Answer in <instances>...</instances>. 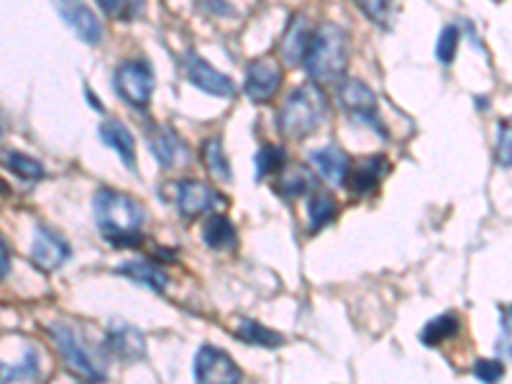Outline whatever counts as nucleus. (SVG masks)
I'll return each instance as SVG.
<instances>
[{
	"label": "nucleus",
	"mask_w": 512,
	"mask_h": 384,
	"mask_svg": "<svg viewBox=\"0 0 512 384\" xmlns=\"http://www.w3.org/2000/svg\"><path fill=\"white\" fill-rule=\"evenodd\" d=\"M0 372H3V382H24V379H36V374H39V367H36V354L34 351H29L24 364H18V367H11V369H8V364H3Z\"/></svg>",
	"instance_id": "c85d7f7f"
},
{
	"label": "nucleus",
	"mask_w": 512,
	"mask_h": 384,
	"mask_svg": "<svg viewBox=\"0 0 512 384\" xmlns=\"http://www.w3.org/2000/svg\"><path fill=\"white\" fill-rule=\"evenodd\" d=\"M149 149L164 169H182L192 162L190 146L167 126L149 128Z\"/></svg>",
	"instance_id": "1a4fd4ad"
},
{
	"label": "nucleus",
	"mask_w": 512,
	"mask_h": 384,
	"mask_svg": "<svg viewBox=\"0 0 512 384\" xmlns=\"http://www.w3.org/2000/svg\"><path fill=\"white\" fill-rule=\"evenodd\" d=\"M216 203H221V195L213 187L203 185V182L182 180L175 185V205L180 210V216L187 218V221L213 210Z\"/></svg>",
	"instance_id": "9d476101"
},
{
	"label": "nucleus",
	"mask_w": 512,
	"mask_h": 384,
	"mask_svg": "<svg viewBox=\"0 0 512 384\" xmlns=\"http://www.w3.org/2000/svg\"><path fill=\"white\" fill-rule=\"evenodd\" d=\"M182 70H185L187 80L198 90H203V93L216 95V98H233L236 95V85L221 70H216L213 64L198 57V54H187L182 59Z\"/></svg>",
	"instance_id": "423d86ee"
},
{
	"label": "nucleus",
	"mask_w": 512,
	"mask_h": 384,
	"mask_svg": "<svg viewBox=\"0 0 512 384\" xmlns=\"http://www.w3.org/2000/svg\"><path fill=\"white\" fill-rule=\"evenodd\" d=\"M118 272L126 274V277H131V280L139 282V285H146L149 290H154V292H164L169 285L167 272H162V269H159L154 262H144V259H136V262L123 264Z\"/></svg>",
	"instance_id": "412c9836"
},
{
	"label": "nucleus",
	"mask_w": 512,
	"mask_h": 384,
	"mask_svg": "<svg viewBox=\"0 0 512 384\" xmlns=\"http://www.w3.org/2000/svg\"><path fill=\"white\" fill-rule=\"evenodd\" d=\"M308 216H310V233H318L333 223V218L338 216V203L328 195V192H313V200L308 205Z\"/></svg>",
	"instance_id": "5701e85b"
},
{
	"label": "nucleus",
	"mask_w": 512,
	"mask_h": 384,
	"mask_svg": "<svg viewBox=\"0 0 512 384\" xmlns=\"http://www.w3.org/2000/svg\"><path fill=\"white\" fill-rule=\"evenodd\" d=\"M98 6L103 8V13H108L111 18H118L128 11L131 0H98Z\"/></svg>",
	"instance_id": "72a5a7b5"
},
{
	"label": "nucleus",
	"mask_w": 512,
	"mask_h": 384,
	"mask_svg": "<svg viewBox=\"0 0 512 384\" xmlns=\"http://www.w3.org/2000/svg\"><path fill=\"white\" fill-rule=\"evenodd\" d=\"M6 167L11 169L13 175L21 177V180H29V182H36L44 177V167H41L36 159L26 157V154H18V152H6Z\"/></svg>",
	"instance_id": "bb28decb"
},
{
	"label": "nucleus",
	"mask_w": 512,
	"mask_h": 384,
	"mask_svg": "<svg viewBox=\"0 0 512 384\" xmlns=\"http://www.w3.org/2000/svg\"><path fill=\"white\" fill-rule=\"evenodd\" d=\"M310 41H313V31H310L308 18L305 16H292L290 26L285 29L280 41V57L285 64H300L305 62Z\"/></svg>",
	"instance_id": "4468645a"
},
{
	"label": "nucleus",
	"mask_w": 512,
	"mask_h": 384,
	"mask_svg": "<svg viewBox=\"0 0 512 384\" xmlns=\"http://www.w3.org/2000/svg\"><path fill=\"white\" fill-rule=\"evenodd\" d=\"M497 162L502 167H512V118L500 123V131H497Z\"/></svg>",
	"instance_id": "c756f323"
},
{
	"label": "nucleus",
	"mask_w": 512,
	"mask_h": 384,
	"mask_svg": "<svg viewBox=\"0 0 512 384\" xmlns=\"http://www.w3.org/2000/svg\"><path fill=\"white\" fill-rule=\"evenodd\" d=\"M474 374L482 382H497V379L505 377V364L495 359H479L477 367H474Z\"/></svg>",
	"instance_id": "2f4dec72"
},
{
	"label": "nucleus",
	"mask_w": 512,
	"mask_h": 384,
	"mask_svg": "<svg viewBox=\"0 0 512 384\" xmlns=\"http://www.w3.org/2000/svg\"><path fill=\"white\" fill-rule=\"evenodd\" d=\"M195 379L203 384H233L241 379V369L231 361L226 351L216 349V346H203L195 356V367H192Z\"/></svg>",
	"instance_id": "0eeeda50"
},
{
	"label": "nucleus",
	"mask_w": 512,
	"mask_h": 384,
	"mask_svg": "<svg viewBox=\"0 0 512 384\" xmlns=\"http://www.w3.org/2000/svg\"><path fill=\"white\" fill-rule=\"evenodd\" d=\"M200 157H203V164L210 175L218 177V180L223 182L231 180V164H228L226 152H223V141L218 139V136H210V139L205 141Z\"/></svg>",
	"instance_id": "b1692460"
},
{
	"label": "nucleus",
	"mask_w": 512,
	"mask_h": 384,
	"mask_svg": "<svg viewBox=\"0 0 512 384\" xmlns=\"http://www.w3.org/2000/svg\"><path fill=\"white\" fill-rule=\"evenodd\" d=\"M203 241L208 249L228 251L239 244V233H236V226L226 216H216L213 213L203 226Z\"/></svg>",
	"instance_id": "6ab92c4d"
},
{
	"label": "nucleus",
	"mask_w": 512,
	"mask_h": 384,
	"mask_svg": "<svg viewBox=\"0 0 512 384\" xmlns=\"http://www.w3.org/2000/svg\"><path fill=\"white\" fill-rule=\"evenodd\" d=\"M116 93L134 108H146L154 93V75L146 62H123L113 77Z\"/></svg>",
	"instance_id": "39448f33"
},
{
	"label": "nucleus",
	"mask_w": 512,
	"mask_h": 384,
	"mask_svg": "<svg viewBox=\"0 0 512 384\" xmlns=\"http://www.w3.org/2000/svg\"><path fill=\"white\" fill-rule=\"evenodd\" d=\"M236 336H239L241 341H246V344H251V346H267V349H274V346L285 344V338H282V333L269 331V328H264L262 323H256V320H251V318H241L239 320Z\"/></svg>",
	"instance_id": "4be33fe9"
},
{
	"label": "nucleus",
	"mask_w": 512,
	"mask_h": 384,
	"mask_svg": "<svg viewBox=\"0 0 512 384\" xmlns=\"http://www.w3.org/2000/svg\"><path fill=\"white\" fill-rule=\"evenodd\" d=\"M95 223L103 231V236L116 246H139L141 226H144V208L134 198L123 192L103 190L95 192L93 198Z\"/></svg>",
	"instance_id": "f257e3e1"
},
{
	"label": "nucleus",
	"mask_w": 512,
	"mask_h": 384,
	"mask_svg": "<svg viewBox=\"0 0 512 384\" xmlns=\"http://www.w3.org/2000/svg\"><path fill=\"white\" fill-rule=\"evenodd\" d=\"M108 346H111V351L118 356V359L134 361L139 359V356H144V336H141L136 328L123 326V323L121 326L111 328Z\"/></svg>",
	"instance_id": "aec40b11"
},
{
	"label": "nucleus",
	"mask_w": 512,
	"mask_h": 384,
	"mask_svg": "<svg viewBox=\"0 0 512 384\" xmlns=\"http://www.w3.org/2000/svg\"><path fill=\"white\" fill-rule=\"evenodd\" d=\"M310 162H313L315 172H318L328 185H346L351 175V162L346 157L344 149L338 146H323L318 152L310 154Z\"/></svg>",
	"instance_id": "ddd939ff"
},
{
	"label": "nucleus",
	"mask_w": 512,
	"mask_h": 384,
	"mask_svg": "<svg viewBox=\"0 0 512 384\" xmlns=\"http://www.w3.org/2000/svg\"><path fill=\"white\" fill-rule=\"evenodd\" d=\"M303 64L313 80H338L349 64V36H346V31L336 24L318 26L313 31V41H310Z\"/></svg>",
	"instance_id": "f03ea898"
},
{
	"label": "nucleus",
	"mask_w": 512,
	"mask_h": 384,
	"mask_svg": "<svg viewBox=\"0 0 512 384\" xmlns=\"http://www.w3.org/2000/svg\"><path fill=\"white\" fill-rule=\"evenodd\" d=\"M500 354L512 359V308L505 310V320H502V338H500Z\"/></svg>",
	"instance_id": "473e14b6"
},
{
	"label": "nucleus",
	"mask_w": 512,
	"mask_h": 384,
	"mask_svg": "<svg viewBox=\"0 0 512 384\" xmlns=\"http://www.w3.org/2000/svg\"><path fill=\"white\" fill-rule=\"evenodd\" d=\"M387 169H390V164H387V159L382 154H372V157L361 159L359 167L349 175L351 192L354 195H367V192L377 190L382 177L387 175Z\"/></svg>",
	"instance_id": "f3484780"
},
{
	"label": "nucleus",
	"mask_w": 512,
	"mask_h": 384,
	"mask_svg": "<svg viewBox=\"0 0 512 384\" xmlns=\"http://www.w3.org/2000/svg\"><path fill=\"white\" fill-rule=\"evenodd\" d=\"M100 141L105 146H111L128 169H136V141L134 134L126 128V123H121L118 118H108L100 126Z\"/></svg>",
	"instance_id": "2eb2a0df"
},
{
	"label": "nucleus",
	"mask_w": 512,
	"mask_h": 384,
	"mask_svg": "<svg viewBox=\"0 0 512 384\" xmlns=\"http://www.w3.org/2000/svg\"><path fill=\"white\" fill-rule=\"evenodd\" d=\"M354 3L374 24H384L390 16V0H354Z\"/></svg>",
	"instance_id": "7c9ffc66"
},
{
	"label": "nucleus",
	"mask_w": 512,
	"mask_h": 384,
	"mask_svg": "<svg viewBox=\"0 0 512 384\" xmlns=\"http://www.w3.org/2000/svg\"><path fill=\"white\" fill-rule=\"evenodd\" d=\"M70 256H72V249L67 241L59 239L57 233L49 231V228H36L29 259L41 269V272H54V269L62 267Z\"/></svg>",
	"instance_id": "9b49d317"
},
{
	"label": "nucleus",
	"mask_w": 512,
	"mask_h": 384,
	"mask_svg": "<svg viewBox=\"0 0 512 384\" xmlns=\"http://www.w3.org/2000/svg\"><path fill=\"white\" fill-rule=\"evenodd\" d=\"M459 328L461 323L454 313L438 315V318L428 320V326H425L423 333H420V341H423L425 346H438L443 344V341H448L451 336H456Z\"/></svg>",
	"instance_id": "393cba45"
},
{
	"label": "nucleus",
	"mask_w": 512,
	"mask_h": 384,
	"mask_svg": "<svg viewBox=\"0 0 512 384\" xmlns=\"http://www.w3.org/2000/svg\"><path fill=\"white\" fill-rule=\"evenodd\" d=\"M338 103L364 121H377V95L359 80H341L336 88ZM379 123V121H377Z\"/></svg>",
	"instance_id": "f8f14e48"
},
{
	"label": "nucleus",
	"mask_w": 512,
	"mask_h": 384,
	"mask_svg": "<svg viewBox=\"0 0 512 384\" xmlns=\"http://www.w3.org/2000/svg\"><path fill=\"white\" fill-rule=\"evenodd\" d=\"M274 190L280 192L285 200H295L305 195V192L318 190V177L305 164H290V167H282L280 180H277Z\"/></svg>",
	"instance_id": "dca6fc26"
},
{
	"label": "nucleus",
	"mask_w": 512,
	"mask_h": 384,
	"mask_svg": "<svg viewBox=\"0 0 512 384\" xmlns=\"http://www.w3.org/2000/svg\"><path fill=\"white\" fill-rule=\"evenodd\" d=\"M8 272H11V256H8V244L3 241V280L8 277Z\"/></svg>",
	"instance_id": "f704fd0d"
},
{
	"label": "nucleus",
	"mask_w": 512,
	"mask_h": 384,
	"mask_svg": "<svg viewBox=\"0 0 512 384\" xmlns=\"http://www.w3.org/2000/svg\"><path fill=\"white\" fill-rule=\"evenodd\" d=\"M254 167H256V180H264L269 175H280L282 167H285V152H282L280 146L264 144L254 157Z\"/></svg>",
	"instance_id": "a878e982"
},
{
	"label": "nucleus",
	"mask_w": 512,
	"mask_h": 384,
	"mask_svg": "<svg viewBox=\"0 0 512 384\" xmlns=\"http://www.w3.org/2000/svg\"><path fill=\"white\" fill-rule=\"evenodd\" d=\"M328 113L326 95L318 85H303V88L292 90L287 100L282 103V111L277 116L280 134L287 139H308L315 128L323 123Z\"/></svg>",
	"instance_id": "7ed1b4c3"
},
{
	"label": "nucleus",
	"mask_w": 512,
	"mask_h": 384,
	"mask_svg": "<svg viewBox=\"0 0 512 384\" xmlns=\"http://www.w3.org/2000/svg\"><path fill=\"white\" fill-rule=\"evenodd\" d=\"M459 29L456 26H446L438 36V44H436V54H438V62L443 64H451L456 57V49H459Z\"/></svg>",
	"instance_id": "cd10ccee"
},
{
	"label": "nucleus",
	"mask_w": 512,
	"mask_h": 384,
	"mask_svg": "<svg viewBox=\"0 0 512 384\" xmlns=\"http://www.w3.org/2000/svg\"><path fill=\"white\" fill-rule=\"evenodd\" d=\"M49 333H52L57 351L62 354L64 364H67L70 372L80 374V377L85 379H93V382L105 379V372L100 369V361L95 359L93 351L85 346V341H82L80 333H77L75 328L64 326V323H54V326L49 328Z\"/></svg>",
	"instance_id": "20e7f679"
},
{
	"label": "nucleus",
	"mask_w": 512,
	"mask_h": 384,
	"mask_svg": "<svg viewBox=\"0 0 512 384\" xmlns=\"http://www.w3.org/2000/svg\"><path fill=\"white\" fill-rule=\"evenodd\" d=\"M282 85V67L274 57H262L246 67L244 90L254 103H267Z\"/></svg>",
	"instance_id": "6e6552de"
},
{
	"label": "nucleus",
	"mask_w": 512,
	"mask_h": 384,
	"mask_svg": "<svg viewBox=\"0 0 512 384\" xmlns=\"http://www.w3.org/2000/svg\"><path fill=\"white\" fill-rule=\"evenodd\" d=\"M64 21L75 29V34L80 36L82 41H88V44H98L103 39V26L95 18V13L85 6H64L62 8Z\"/></svg>",
	"instance_id": "a211bd4d"
}]
</instances>
